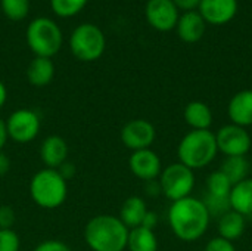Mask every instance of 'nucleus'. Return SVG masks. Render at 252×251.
<instances>
[{"label": "nucleus", "mask_w": 252, "mask_h": 251, "mask_svg": "<svg viewBox=\"0 0 252 251\" xmlns=\"http://www.w3.org/2000/svg\"><path fill=\"white\" fill-rule=\"evenodd\" d=\"M210 213L202 200L186 197L174 201L168 210V223L173 234L185 243H193L204 237L210 225Z\"/></svg>", "instance_id": "f257e3e1"}, {"label": "nucleus", "mask_w": 252, "mask_h": 251, "mask_svg": "<svg viewBox=\"0 0 252 251\" xmlns=\"http://www.w3.org/2000/svg\"><path fill=\"white\" fill-rule=\"evenodd\" d=\"M130 229L112 215H97L84 228V241L92 251H124Z\"/></svg>", "instance_id": "f03ea898"}, {"label": "nucleus", "mask_w": 252, "mask_h": 251, "mask_svg": "<svg viewBox=\"0 0 252 251\" xmlns=\"http://www.w3.org/2000/svg\"><path fill=\"white\" fill-rule=\"evenodd\" d=\"M219 148L216 133L211 130H190L177 146L179 163L192 170L204 169L214 161Z\"/></svg>", "instance_id": "7ed1b4c3"}, {"label": "nucleus", "mask_w": 252, "mask_h": 251, "mask_svg": "<svg viewBox=\"0 0 252 251\" xmlns=\"http://www.w3.org/2000/svg\"><path fill=\"white\" fill-rule=\"evenodd\" d=\"M30 195L31 200L41 209H58L68 197L66 179L59 173V170L46 167L31 178Z\"/></svg>", "instance_id": "20e7f679"}, {"label": "nucleus", "mask_w": 252, "mask_h": 251, "mask_svg": "<svg viewBox=\"0 0 252 251\" xmlns=\"http://www.w3.org/2000/svg\"><path fill=\"white\" fill-rule=\"evenodd\" d=\"M27 43L35 56L52 59L62 47V31L53 19L40 16L28 24Z\"/></svg>", "instance_id": "39448f33"}, {"label": "nucleus", "mask_w": 252, "mask_h": 251, "mask_svg": "<svg viewBox=\"0 0 252 251\" xmlns=\"http://www.w3.org/2000/svg\"><path fill=\"white\" fill-rule=\"evenodd\" d=\"M69 49L78 61H97L106 49L105 34L94 24H81L71 34Z\"/></svg>", "instance_id": "423d86ee"}, {"label": "nucleus", "mask_w": 252, "mask_h": 251, "mask_svg": "<svg viewBox=\"0 0 252 251\" xmlns=\"http://www.w3.org/2000/svg\"><path fill=\"white\" fill-rule=\"evenodd\" d=\"M159 188L171 203L190 197L195 188L193 170L182 163L167 166L159 175Z\"/></svg>", "instance_id": "0eeeda50"}, {"label": "nucleus", "mask_w": 252, "mask_h": 251, "mask_svg": "<svg viewBox=\"0 0 252 251\" xmlns=\"http://www.w3.org/2000/svg\"><path fill=\"white\" fill-rule=\"evenodd\" d=\"M217 148L226 157H245L251 149V135L245 127L236 126L233 123L223 126L216 133Z\"/></svg>", "instance_id": "6e6552de"}, {"label": "nucleus", "mask_w": 252, "mask_h": 251, "mask_svg": "<svg viewBox=\"0 0 252 251\" xmlns=\"http://www.w3.org/2000/svg\"><path fill=\"white\" fill-rule=\"evenodd\" d=\"M7 136L18 143H28L40 132V117L35 111L21 108L13 111L6 120Z\"/></svg>", "instance_id": "1a4fd4ad"}, {"label": "nucleus", "mask_w": 252, "mask_h": 251, "mask_svg": "<svg viewBox=\"0 0 252 251\" xmlns=\"http://www.w3.org/2000/svg\"><path fill=\"white\" fill-rule=\"evenodd\" d=\"M157 138L155 127L151 121L143 118L130 120L121 129V142L131 151L148 149Z\"/></svg>", "instance_id": "9d476101"}, {"label": "nucleus", "mask_w": 252, "mask_h": 251, "mask_svg": "<svg viewBox=\"0 0 252 251\" xmlns=\"http://www.w3.org/2000/svg\"><path fill=\"white\" fill-rule=\"evenodd\" d=\"M145 15L149 25L162 33L176 28L180 16L173 0H148Z\"/></svg>", "instance_id": "9b49d317"}, {"label": "nucleus", "mask_w": 252, "mask_h": 251, "mask_svg": "<svg viewBox=\"0 0 252 251\" xmlns=\"http://www.w3.org/2000/svg\"><path fill=\"white\" fill-rule=\"evenodd\" d=\"M128 167L136 178L146 182L155 180L162 172L161 160L158 154L151 148L133 151V154L128 158Z\"/></svg>", "instance_id": "f8f14e48"}, {"label": "nucleus", "mask_w": 252, "mask_h": 251, "mask_svg": "<svg viewBox=\"0 0 252 251\" xmlns=\"http://www.w3.org/2000/svg\"><path fill=\"white\" fill-rule=\"evenodd\" d=\"M198 12L207 24L224 25L238 12V0H201Z\"/></svg>", "instance_id": "ddd939ff"}, {"label": "nucleus", "mask_w": 252, "mask_h": 251, "mask_svg": "<svg viewBox=\"0 0 252 251\" xmlns=\"http://www.w3.org/2000/svg\"><path fill=\"white\" fill-rule=\"evenodd\" d=\"M68 152H69L68 143L65 142L63 138L56 135L46 138L40 146V157L47 169L58 170L66 161Z\"/></svg>", "instance_id": "4468645a"}, {"label": "nucleus", "mask_w": 252, "mask_h": 251, "mask_svg": "<svg viewBox=\"0 0 252 251\" xmlns=\"http://www.w3.org/2000/svg\"><path fill=\"white\" fill-rule=\"evenodd\" d=\"M205 25L207 22L204 21L201 13L198 10H192V12H185L183 15L179 16L176 30L179 37L185 43H196L204 37Z\"/></svg>", "instance_id": "2eb2a0df"}, {"label": "nucleus", "mask_w": 252, "mask_h": 251, "mask_svg": "<svg viewBox=\"0 0 252 251\" xmlns=\"http://www.w3.org/2000/svg\"><path fill=\"white\" fill-rule=\"evenodd\" d=\"M227 114L230 121L236 126L245 129L252 126V90L238 92L229 102Z\"/></svg>", "instance_id": "dca6fc26"}, {"label": "nucleus", "mask_w": 252, "mask_h": 251, "mask_svg": "<svg viewBox=\"0 0 252 251\" xmlns=\"http://www.w3.org/2000/svg\"><path fill=\"white\" fill-rule=\"evenodd\" d=\"M229 203L230 209L244 217L252 215V178H247L232 186Z\"/></svg>", "instance_id": "f3484780"}, {"label": "nucleus", "mask_w": 252, "mask_h": 251, "mask_svg": "<svg viewBox=\"0 0 252 251\" xmlns=\"http://www.w3.org/2000/svg\"><path fill=\"white\" fill-rule=\"evenodd\" d=\"M55 77V65L50 58L34 56L27 68V78L34 87L47 86Z\"/></svg>", "instance_id": "a211bd4d"}, {"label": "nucleus", "mask_w": 252, "mask_h": 251, "mask_svg": "<svg viewBox=\"0 0 252 251\" xmlns=\"http://www.w3.org/2000/svg\"><path fill=\"white\" fill-rule=\"evenodd\" d=\"M183 117L192 130H210L213 124V112L205 102L192 101L186 105Z\"/></svg>", "instance_id": "6ab92c4d"}, {"label": "nucleus", "mask_w": 252, "mask_h": 251, "mask_svg": "<svg viewBox=\"0 0 252 251\" xmlns=\"http://www.w3.org/2000/svg\"><path fill=\"white\" fill-rule=\"evenodd\" d=\"M148 213L146 203L140 197H130L127 198L120 210V220L128 228L134 229L137 226H142L143 219Z\"/></svg>", "instance_id": "aec40b11"}, {"label": "nucleus", "mask_w": 252, "mask_h": 251, "mask_svg": "<svg viewBox=\"0 0 252 251\" xmlns=\"http://www.w3.org/2000/svg\"><path fill=\"white\" fill-rule=\"evenodd\" d=\"M245 217L233 210L224 213L219 219V235L227 241H236L239 240L245 232Z\"/></svg>", "instance_id": "412c9836"}, {"label": "nucleus", "mask_w": 252, "mask_h": 251, "mask_svg": "<svg viewBox=\"0 0 252 251\" xmlns=\"http://www.w3.org/2000/svg\"><path fill=\"white\" fill-rule=\"evenodd\" d=\"M127 249L130 251H158V240L155 232L145 226L130 229Z\"/></svg>", "instance_id": "4be33fe9"}, {"label": "nucleus", "mask_w": 252, "mask_h": 251, "mask_svg": "<svg viewBox=\"0 0 252 251\" xmlns=\"http://www.w3.org/2000/svg\"><path fill=\"white\" fill-rule=\"evenodd\" d=\"M220 170L227 176L232 185H236L248 178L250 163L245 157H226Z\"/></svg>", "instance_id": "5701e85b"}, {"label": "nucleus", "mask_w": 252, "mask_h": 251, "mask_svg": "<svg viewBox=\"0 0 252 251\" xmlns=\"http://www.w3.org/2000/svg\"><path fill=\"white\" fill-rule=\"evenodd\" d=\"M232 183L227 179V176L221 170H216L208 176L207 180V188H208V195L216 197V198H229L230 191H232Z\"/></svg>", "instance_id": "b1692460"}, {"label": "nucleus", "mask_w": 252, "mask_h": 251, "mask_svg": "<svg viewBox=\"0 0 252 251\" xmlns=\"http://www.w3.org/2000/svg\"><path fill=\"white\" fill-rule=\"evenodd\" d=\"M0 7L6 18L12 21H22L30 12V0H0Z\"/></svg>", "instance_id": "393cba45"}, {"label": "nucleus", "mask_w": 252, "mask_h": 251, "mask_svg": "<svg viewBox=\"0 0 252 251\" xmlns=\"http://www.w3.org/2000/svg\"><path fill=\"white\" fill-rule=\"evenodd\" d=\"M87 4V0H50V7L59 18H71L80 13Z\"/></svg>", "instance_id": "a878e982"}, {"label": "nucleus", "mask_w": 252, "mask_h": 251, "mask_svg": "<svg viewBox=\"0 0 252 251\" xmlns=\"http://www.w3.org/2000/svg\"><path fill=\"white\" fill-rule=\"evenodd\" d=\"M204 204L210 213V216H223L224 213L230 212V203L229 198H216L211 195H207L204 200Z\"/></svg>", "instance_id": "bb28decb"}, {"label": "nucleus", "mask_w": 252, "mask_h": 251, "mask_svg": "<svg viewBox=\"0 0 252 251\" xmlns=\"http://www.w3.org/2000/svg\"><path fill=\"white\" fill-rule=\"evenodd\" d=\"M21 240L13 229H0V251H19Z\"/></svg>", "instance_id": "cd10ccee"}, {"label": "nucleus", "mask_w": 252, "mask_h": 251, "mask_svg": "<svg viewBox=\"0 0 252 251\" xmlns=\"http://www.w3.org/2000/svg\"><path fill=\"white\" fill-rule=\"evenodd\" d=\"M204 251H236L232 241H227L221 237H216L208 241Z\"/></svg>", "instance_id": "c85d7f7f"}, {"label": "nucleus", "mask_w": 252, "mask_h": 251, "mask_svg": "<svg viewBox=\"0 0 252 251\" xmlns=\"http://www.w3.org/2000/svg\"><path fill=\"white\" fill-rule=\"evenodd\" d=\"M15 223V212L9 206H0V229H12Z\"/></svg>", "instance_id": "c756f323"}, {"label": "nucleus", "mask_w": 252, "mask_h": 251, "mask_svg": "<svg viewBox=\"0 0 252 251\" xmlns=\"http://www.w3.org/2000/svg\"><path fill=\"white\" fill-rule=\"evenodd\" d=\"M32 251H71V249L65 243H61L56 240H47V241L40 243Z\"/></svg>", "instance_id": "7c9ffc66"}, {"label": "nucleus", "mask_w": 252, "mask_h": 251, "mask_svg": "<svg viewBox=\"0 0 252 251\" xmlns=\"http://www.w3.org/2000/svg\"><path fill=\"white\" fill-rule=\"evenodd\" d=\"M173 3L176 4V7L179 10L185 12H192V10H198L201 0H173Z\"/></svg>", "instance_id": "2f4dec72"}, {"label": "nucleus", "mask_w": 252, "mask_h": 251, "mask_svg": "<svg viewBox=\"0 0 252 251\" xmlns=\"http://www.w3.org/2000/svg\"><path fill=\"white\" fill-rule=\"evenodd\" d=\"M157 222H158V216H157V213H155V212H149V210H148V213H146V216H145V219H143L142 226H145V228H148V229H152V231H154V228L157 226Z\"/></svg>", "instance_id": "473e14b6"}, {"label": "nucleus", "mask_w": 252, "mask_h": 251, "mask_svg": "<svg viewBox=\"0 0 252 251\" xmlns=\"http://www.w3.org/2000/svg\"><path fill=\"white\" fill-rule=\"evenodd\" d=\"M9 169H10V160L3 151H0V178L4 176L9 172Z\"/></svg>", "instance_id": "72a5a7b5"}, {"label": "nucleus", "mask_w": 252, "mask_h": 251, "mask_svg": "<svg viewBox=\"0 0 252 251\" xmlns=\"http://www.w3.org/2000/svg\"><path fill=\"white\" fill-rule=\"evenodd\" d=\"M9 136H7V129H6V121L0 118V151L4 148L6 142H7Z\"/></svg>", "instance_id": "f704fd0d"}, {"label": "nucleus", "mask_w": 252, "mask_h": 251, "mask_svg": "<svg viewBox=\"0 0 252 251\" xmlns=\"http://www.w3.org/2000/svg\"><path fill=\"white\" fill-rule=\"evenodd\" d=\"M6 99H7V90H6V86L3 84V81H0V109L3 108V105L6 104Z\"/></svg>", "instance_id": "c9c22d12"}]
</instances>
